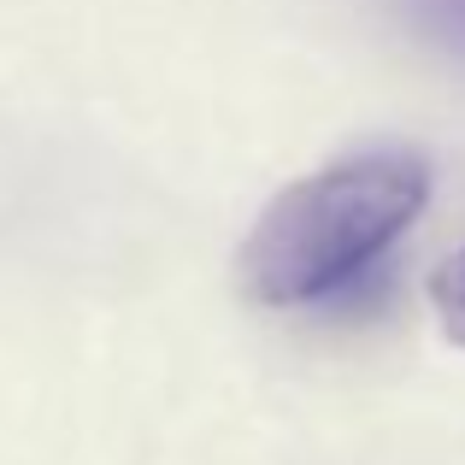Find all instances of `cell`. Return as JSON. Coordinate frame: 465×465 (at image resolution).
<instances>
[{
    "label": "cell",
    "mask_w": 465,
    "mask_h": 465,
    "mask_svg": "<svg viewBox=\"0 0 465 465\" xmlns=\"http://www.w3.org/2000/svg\"><path fill=\"white\" fill-rule=\"evenodd\" d=\"M430 171L412 153H360L289 183L236 253V283L253 307H312L419 218Z\"/></svg>",
    "instance_id": "6da1fadb"
},
{
    "label": "cell",
    "mask_w": 465,
    "mask_h": 465,
    "mask_svg": "<svg viewBox=\"0 0 465 465\" xmlns=\"http://www.w3.org/2000/svg\"><path fill=\"white\" fill-rule=\"evenodd\" d=\"M430 307H436V318H442L448 341L465 348V248L448 253V260L430 272Z\"/></svg>",
    "instance_id": "7a4b0ae2"
},
{
    "label": "cell",
    "mask_w": 465,
    "mask_h": 465,
    "mask_svg": "<svg viewBox=\"0 0 465 465\" xmlns=\"http://www.w3.org/2000/svg\"><path fill=\"white\" fill-rule=\"evenodd\" d=\"M412 6H419V18L430 24L448 47H460V54H465V0H412Z\"/></svg>",
    "instance_id": "3957f363"
}]
</instances>
